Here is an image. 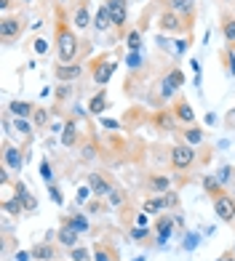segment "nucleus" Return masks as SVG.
<instances>
[{"mask_svg":"<svg viewBox=\"0 0 235 261\" xmlns=\"http://www.w3.org/2000/svg\"><path fill=\"white\" fill-rule=\"evenodd\" d=\"M25 3H32V0H25Z\"/></svg>","mask_w":235,"mask_h":261,"instance_id":"obj_50","label":"nucleus"},{"mask_svg":"<svg viewBox=\"0 0 235 261\" xmlns=\"http://www.w3.org/2000/svg\"><path fill=\"white\" fill-rule=\"evenodd\" d=\"M51 200H54V203H62V195H59L56 187H51Z\"/></svg>","mask_w":235,"mask_h":261,"instance_id":"obj_42","label":"nucleus"},{"mask_svg":"<svg viewBox=\"0 0 235 261\" xmlns=\"http://www.w3.org/2000/svg\"><path fill=\"white\" fill-rule=\"evenodd\" d=\"M225 261H235V258H232V256H230V253H225Z\"/></svg>","mask_w":235,"mask_h":261,"instance_id":"obj_48","label":"nucleus"},{"mask_svg":"<svg viewBox=\"0 0 235 261\" xmlns=\"http://www.w3.org/2000/svg\"><path fill=\"white\" fill-rule=\"evenodd\" d=\"M158 24H160L163 32H179V30H182V21H179V16H176L174 11H166V14L160 16Z\"/></svg>","mask_w":235,"mask_h":261,"instance_id":"obj_10","label":"nucleus"},{"mask_svg":"<svg viewBox=\"0 0 235 261\" xmlns=\"http://www.w3.org/2000/svg\"><path fill=\"white\" fill-rule=\"evenodd\" d=\"M93 155H97V147H93V144H86V147H83V158L91 160Z\"/></svg>","mask_w":235,"mask_h":261,"instance_id":"obj_40","label":"nucleus"},{"mask_svg":"<svg viewBox=\"0 0 235 261\" xmlns=\"http://www.w3.org/2000/svg\"><path fill=\"white\" fill-rule=\"evenodd\" d=\"M139 64V56H136V51L131 54V59H128V67H136Z\"/></svg>","mask_w":235,"mask_h":261,"instance_id":"obj_43","label":"nucleus"},{"mask_svg":"<svg viewBox=\"0 0 235 261\" xmlns=\"http://www.w3.org/2000/svg\"><path fill=\"white\" fill-rule=\"evenodd\" d=\"M232 253H235V245H232Z\"/></svg>","mask_w":235,"mask_h":261,"instance_id":"obj_52","label":"nucleus"},{"mask_svg":"<svg viewBox=\"0 0 235 261\" xmlns=\"http://www.w3.org/2000/svg\"><path fill=\"white\" fill-rule=\"evenodd\" d=\"M3 211H6V213H11V216H19V213H21V211H27V208H25V200H21V197L16 195V197L6 200V203H3Z\"/></svg>","mask_w":235,"mask_h":261,"instance_id":"obj_18","label":"nucleus"},{"mask_svg":"<svg viewBox=\"0 0 235 261\" xmlns=\"http://www.w3.org/2000/svg\"><path fill=\"white\" fill-rule=\"evenodd\" d=\"M6 163H8V168H14V171H21V155H19V149H14V147H8L6 144Z\"/></svg>","mask_w":235,"mask_h":261,"instance_id":"obj_20","label":"nucleus"},{"mask_svg":"<svg viewBox=\"0 0 235 261\" xmlns=\"http://www.w3.org/2000/svg\"><path fill=\"white\" fill-rule=\"evenodd\" d=\"M80 75H83V64H73V62H69V64H59L56 67V77L59 80H75V77H80Z\"/></svg>","mask_w":235,"mask_h":261,"instance_id":"obj_9","label":"nucleus"},{"mask_svg":"<svg viewBox=\"0 0 235 261\" xmlns=\"http://www.w3.org/2000/svg\"><path fill=\"white\" fill-rule=\"evenodd\" d=\"M214 213L222 221H232L235 219V200L222 192L219 197H214Z\"/></svg>","mask_w":235,"mask_h":261,"instance_id":"obj_3","label":"nucleus"},{"mask_svg":"<svg viewBox=\"0 0 235 261\" xmlns=\"http://www.w3.org/2000/svg\"><path fill=\"white\" fill-rule=\"evenodd\" d=\"M69 224H73V227H75L78 232H86V229H88V221H86L83 216H75V219H69Z\"/></svg>","mask_w":235,"mask_h":261,"instance_id":"obj_32","label":"nucleus"},{"mask_svg":"<svg viewBox=\"0 0 235 261\" xmlns=\"http://www.w3.org/2000/svg\"><path fill=\"white\" fill-rule=\"evenodd\" d=\"M78 234H80V232L73 227V224L64 221V227L59 229V237H56V240L62 243V245H67V248H75V243H78Z\"/></svg>","mask_w":235,"mask_h":261,"instance_id":"obj_7","label":"nucleus"},{"mask_svg":"<svg viewBox=\"0 0 235 261\" xmlns=\"http://www.w3.org/2000/svg\"><path fill=\"white\" fill-rule=\"evenodd\" d=\"M73 24L78 27V30H86L88 24H91V16H88V8H86V0H83V6H80L78 11H75V21Z\"/></svg>","mask_w":235,"mask_h":261,"instance_id":"obj_21","label":"nucleus"},{"mask_svg":"<svg viewBox=\"0 0 235 261\" xmlns=\"http://www.w3.org/2000/svg\"><path fill=\"white\" fill-rule=\"evenodd\" d=\"M174 115L179 117V120H184V123H193V120H195V112H193V107L187 104V101H176Z\"/></svg>","mask_w":235,"mask_h":261,"instance_id":"obj_16","label":"nucleus"},{"mask_svg":"<svg viewBox=\"0 0 235 261\" xmlns=\"http://www.w3.org/2000/svg\"><path fill=\"white\" fill-rule=\"evenodd\" d=\"M217 261H225V256H222V258H217Z\"/></svg>","mask_w":235,"mask_h":261,"instance_id":"obj_49","label":"nucleus"},{"mask_svg":"<svg viewBox=\"0 0 235 261\" xmlns=\"http://www.w3.org/2000/svg\"><path fill=\"white\" fill-rule=\"evenodd\" d=\"M75 141H78V128H75L73 120H67V125H64V130H62V144H64V147H73Z\"/></svg>","mask_w":235,"mask_h":261,"instance_id":"obj_19","label":"nucleus"},{"mask_svg":"<svg viewBox=\"0 0 235 261\" xmlns=\"http://www.w3.org/2000/svg\"><path fill=\"white\" fill-rule=\"evenodd\" d=\"M222 32H225V38L230 43H235V19H225V27H222Z\"/></svg>","mask_w":235,"mask_h":261,"instance_id":"obj_29","label":"nucleus"},{"mask_svg":"<svg viewBox=\"0 0 235 261\" xmlns=\"http://www.w3.org/2000/svg\"><path fill=\"white\" fill-rule=\"evenodd\" d=\"M69 258H73V261H93V256H91L88 248H73Z\"/></svg>","mask_w":235,"mask_h":261,"instance_id":"obj_27","label":"nucleus"},{"mask_svg":"<svg viewBox=\"0 0 235 261\" xmlns=\"http://www.w3.org/2000/svg\"><path fill=\"white\" fill-rule=\"evenodd\" d=\"M126 45H128L131 51H139V45H142V35H139L136 30H131V32L126 35Z\"/></svg>","mask_w":235,"mask_h":261,"instance_id":"obj_26","label":"nucleus"},{"mask_svg":"<svg viewBox=\"0 0 235 261\" xmlns=\"http://www.w3.org/2000/svg\"><path fill=\"white\" fill-rule=\"evenodd\" d=\"M227 69H230V72L235 75V59H227Z\"/></svg>","mask_w":235,"mask_h":261,"instance_id":"obj_47","label":"nucleus"},{"mask_svg":"<svg viewBox=\"0 0 235 261\" xmlns=\"http://www.w3.org/2000/svg\"><path fill=\"white\" fill-rule=\"evenodd\" d=\"M32 253H16V261H30Z\"/></svg>","mask_w":235,"mask_h":261,"instance_id":"obj_45","label":"nucleus"},{"mask_svg":"<svg viewBox=\"0 0 235 261\" xmlns=\"http://www.w3.org/2000/svg\"><path fill=\"white\" fill-rule=\"evenodd\" d=\"M107 200H110L112 205H123V203H126V195L121 192V189H112V192L107 195Z\"/></svg>","mask_w":235,"mask_h":261,"instance_id":"obj_31","label":"nucleus"},{"mask_svg":"<svg viewBox=\"0 0 235 261\" xmlns=\"http://www.w3.org/2000/svg\"><path fill=\"white\" fill-rule=\"evenodd\" d=\"M40 176H43V179H45V181H51V165H49V163H45V160L40 163Z\"/></svg>","mask_w":235,"mask_h":261,"instance_id":"obj_35","label":"nucleus"},{"mask_svg":"<svg viewBox=\"0 0 235 261\" xmlns=\"http://www.w3.org/2000/svg\"><path fill=\"white\" fill-rule=\"evenodd\" d=\"M32 48H35V54H40V56H43L45 51H49V43H45L43 38H38V40L32 43Z\"/></svg>","mask_w":235,"mask_h":261,"instance_id":"obj_34","label":"nucleus"},{"mask_svg":"<svg viewBox=\"0 0 235 261\" xmlns=\"http://www.w3.org/2000/svg\"><path fill=\"white\" fill-rule=\"evenodd\" d=\"M104 104H107V93H104V88L93 96L91 101H88V112H93V115H99L102 110H104Z\"/></svg>","mask_w":235,"mask_h":261,"instance_id":"obj_22","label":"nucleus"},{"mask_svg":"<svg viewBox=\"0 0 235 261\" xmlns=\"http://www.w3.org/2000/svg\"><path fill=\"white\" fill-rule=\"evenodd\" d=\"M195 245H198V234H187V240H184V248H187V251H193Z\"/></svg>","mask_w":235,"mask_h":261,"instance_id":"obj_37","label":"nucleus"},{"mask_svg":"<svg viewBox=\"0 0 235 261\" xmlns=\"http://www.w3.org/2000/svg\"><path fill=\"white\" fill-rule=\"evenodd\" d=\"M107 8H110V16H112V24L115 27H123L126 24V16H128L126 0H107Z\"/></svg>","mask_w":235,"mask_h":261,"instance_id":"obj_6","label":"nucleus"},{"mask_svg":"<svg viewBox=\"0 0 235 261\" xmlns=\"http://www.w3.org/2000/svg\"><path fill=\"white\" fill-rule=\"evenodd\" d=\"M56 54H59V62H64V64H69L78 54V38L69 32L64 21H59V27H56Z\"/></svg>","mask_w":235,"mask_h":261,"instance_id":"obj_1","label":"nucleus"},{"mask_svg":"<svg viewBox=\"0 0 235 261\" xmlns=\"http://www.w3.org/2000/svg\"><path fill=\"white\" fill-rule=\"evenodd\" d=\"M225 3H232V0H225Z\"/></svg>","mask_w":235,"mask_h":261,"instance_id":"obj_51","label":"nucleus"},{"mask_svg":"<svg viewBox=\"0 0 235 261\" xmlns=\"http://www.w3.org/2000/svg\"><path fill=\"white\" fill-rule=\"evenodd\" d=\"M160 88H163L160 93L169 99V96H174V93H176V88H179V86H176V83H174L171 77H166V80H163V86H160Z\"/></svg>","mask_w":235,"mask_h":261,"instance_id":"obj_28","label":"nucleus"},{"mask_svg":"<svg viewBox=\"0 0 235 261\" xmlns=\"http://www.w3.org/2000/svg\"><path fill=\"white\" fill-rule=\"evenodd\" d=\"M195 163V152L190 144H176L171 149V168L174 171H187Z\"/></svg>","mask_w":235,"mask_h":261,"instance_id":"obj_2","label":"nucleus"},{"mask_svg":"<svg viewBox=\"0 0 235 261\" xmlns=\"http://www.w3.org/2000/svg\"><path fill=\"white\" fill-rule=\"evenodd\" d=\"M203 187H206V189H208V192L214 195V197H219V195H222V189H219L217 179H211V176H206V179H203Z\"/></svg>","mask_w":235,"mask_h":261,"instance_id":"obj_30","label":"nucleus"},{"mask_svg":"<svg viewBox=\"0 0 235 261\" xmlns=\"http://www.w3.org/2000/svg\"><path fill=\"white\" fill-rule=\"evenodd\" d=\"M169 8L174 11V14H187V16H193L195 0H169Z\"/></svg>","mask_w":235,"mask_h":261,"instance_id":"obj_14","label":"nucleus"},{"mask_svg":"<svg viewBox=\"0 0 235 261\" xmlns=\"http://www.w3.org/2000/svg\"><path fill=\"white\" fill-rule=\"evenodd\" d=\"M93 27H97L99 32H104V30H110V27H112V16H110V8H107V6H102V8L97 11V19H93Z\"/></svg>","mask_w":235,"mask_h":261,"instance_id":"obj_12","label":"nucleus"},{"mask_svg":"<svg viewBox=\"0 0 235 261\" xmlns=\"http://www.w3.org/2000/svg\"><path fill=\"white\" fill-rule=\"evenodd\" d=\"M93 261H118L115 248H110V245L99 243V245H97V251H93Z\"/></svg>","mask_w":235,"mask_h":261,"instance_id":"obj_15","label":"nucleus"},{"mask_svg":"<svg viewBox=\"0 0 235 261\" xmlns=\"http://www.w3.org/2000/svg\"><path fill=\"white\" fill-rule=\"evenodd\" d=\"M169 205H176V197H174L171 192H166V195H163V208H169Z\"/></svg>","mask_w":235,"mask_h":261,"instance_id":"obj_41","label":"nucleus"},{"mask_svg":"<svg viewBox=\"0 0 235 261\" xmlns=\"http://www.w3.org/2000/svg\"><path fill=\"white\" fill-rule=\"evenodd\" d=\"M88 187H91V192L97 195V197H107L112 189H115L102 173H91V176H88Z\"/></svg>","mask_w":235,"mask_h":261,"instance_id":"obj_5","label":"nucleus"},{"mask_svg":"<svg viewBox=\"0 0 235 261\" xmlns=\"http://www.w3.org/2000/svg\"><path fill=\"white\" fill-rule=\"evenodd\" d=\"M102 125H104V128H118L115 120H104V117H102Z\"/></svg>","mask_w":235,"mask_h":261,"instance_id":"obj_44","label":"nucleus"},{"mask_svg":"<svg viewBox=\"0 0 235 261\" xmlns=\"http://www.w3.org/2000/svg\"><path fill=\"white\" fill-rule=\"evenodd\" d=\"M169 187H171L169 176H163V173L147 176V189H150V192H158V195H163V192H169Z\"/></svg>","mask_w":235,"mask_h":261,"instance_id":"obj_8","label":"nucleus"},{"mask_svg":"<svg viewBox=\"0 0 235 261\" xmlns=\"http://www.w3.org/2000/svg\"><path fill=\"white\" fill-rule=\"evenodd\" d=\"M91 195H93V192H91V187H80V189H78V205H83Z\"/></svg>","mask_w":235,"mask_h":261,"instance_id":"obj_33","label":"nucleus"},{"mask_svg":"<svg viewBox=\"0 0 235 261\" xmlns=\"http://www.w3.org/2000/svg\"><path fill=\"white\" fill-rule=\"evenodd\" d=\"M32 112V104L27 101H11V115L14 117H27Z\"/></svg>","mask_w":235,"mask_h":261,"instance_id":"obj_23","label":"nucleus"},{"mask_svg":"<svg viewBox=\"0 0 235 261\" xmlns=\"http://www.w3.org/2000/svg\"><path fill=\"white\" fill-rule=\"evenodd\" d=\"M131 237H134V240H145L147 229H145V227H136V229H131Z\"/></svg>","mask_w":235,"mask_h":261,"instance_id":"obj_36","label":"nucleus"},{"mask_svg":"<svg viewBox=\"0 0 235 261\" xmlns=\"http://www.w3.org/2000/svg\"><path fill=\"white\" fill-rule=\"evenodd\" d=\"M32 117H35V123H38V125H45V120H49V115H45L43 110H38V112H35Z\"/></svg>","mask_w":235,"mask_h":261,"instance_id":"obj_38","label":"nucleus"},{"mask_svg":"<svg viewBox=\"0 0 235 261\" xmlns=\"http://www.w3.org/2000/svg\"><path fill=\"white\" fill-rule=\"evenodd\" d=\"M184 141H187L190 147L201 144V141H203V130H201V128H187V130H184Z\"/></svg>","mask_w":235,"mask_h":261,"instance_id":"obj_24","label":"nucleus"},{"mask_svg":"<svg viewBox=\"0 0 235 261\" xmlns=\"http://www.w3.org/2000/svg\"><path fill=\"white\" fill-rule=\"evenodd\" d=\"M155 232H158V243L163 245V243L171 237V232H174V221H171L169 216H160L158 224H155Z\"/></svg>","mask_w":235,"mask_h":261,"instance_id":"obj_11","label":"nucleus"},{"mask_svg":"<svg viewBox=\"0 0 235 261\" xmlns=\"http://www.w3.org/2000/svg\"><path fill=\"white\" fill-rule=\"evenodd\" d=\"M136 224L139 227H147V216H136Z\"/></svg>","mask_w":235,"mask_h":261,"instance_id":"obj_46","label":"nucleus"},{"mask_svg":"<svg viewBox=\"0 0 235 261\" xmlns=\"http://www.w3.org/2000/svg\"><path fill=\"white\" fill-rule=\"evenodd\" d=\"M54 256H56V251H54V245H49V243L32 248V258H38V261H51Z\"/></svg>","mask_w":235,"mask_h":261,"instance_id":"obj_17","label":"nucleus"},{"mask_svg":"<svg viewBox=\"0 0 235 261\" xmlns=\"http://www.w3.org/2000/svg\"><path fill=\"white\" fill-rule=\"evenodd\" d=\"M145 213H150V216H152V213H160L163 211V197H150V200H145Z\"/></svg>","mask_w":235,"mask_h":261,"instance_id":"obj_25","label":"nucleus"},{"mask_svg":"<svg viewBox=\"0 0 235 261\" xmlns=\"http://www.w3.org/2000/svg\"><path fill=\"white\" fill-rule=\"evenodd\" d=\"M115 67H118V64H112V62H107V64H99V67H97V72H93V80H97L99 86H107V80L112 77Z\"/></svg>","mask_w":235,"mask_h":261,"instance_id":"obj_13","label":"nucleus"},{"mask_svg":"<svg viewBox=\"0 0 235 261\" xmlns=\"http://www.w3.org/2000/svg\"><path fill=\"white\" fill-rule=\"evenodd\" d=\"M25 32V21H21L19 16H8L0 21V35H3V40L11 43L14 38H19V35Z\"/></svg>","mask_w":235,"mask_h":261,"instance_id":"obj_4","label":"nucleus"},{"mask_svg":"<svg viewBox=\"0 0 235 261\" xmlns=\"http://www.w3.org/2000/svg\"><path fill=\"white\" fill-rule=\"evenodd\" d=\"M16 130H19V134H30V128H27V123H25V117H16Z\"/></svg>","mask_w":235,"mask_h":261,"instance_id":"obj_39","label":"nucleus"}]
</instances>
